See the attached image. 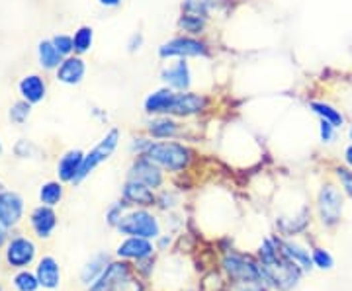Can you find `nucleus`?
<instances>
[{
	"instance_id": "1",
	"label": "nucleus",
	"mask_w": 352,
	"mask_h": 291,
	"mask_svg": "<svg viewBox=\"0 0 352 291\" xmlns=\"http://www.w3.org/2000/svg\"><path fill=\"white\" fill-rule=\"evenodd\" d=\"M145 156L155 165L161 166L164 172H173V174L184 172L192 163V151L184 143H176L173 139L153 141Z\"/></svg>"
},
{
	"instance_id": "2",
	"label": "nucleus",
	"mask_w": 352,
	"mask_h": 291,
	"mask_svg": "<svg viewBox=\"0 0 352 291\" xmlns=\"http://www.w3.org/2000/svg\"><path fill=\"white\" fill-rule=\"evenodd\" d=\"M159 57L164 61L173 59H200V57H210V43L206 39L194 38V36H176L168 41L161 43L159 47Z\"/></svg>"
},
{
	"instance_id": "3",
	"label": "nucleus",
	"mask_w": 352,
	"mask_h": 291,
	"mask_svg": "<svg viewBox=\"0 0 352 291\" xmlns=\"http://www.w3.org/2000/svg\"><path fill=\"white\" fill-rule=\"evenodd\" d=\"M116 229L127 237H143V239L161 237V223L151 211H147V207H139L129 213H124Z\"/></svg>"
},
{
	"instance_id": "4",
	"label": "nucleus",
	"mask_w": 352,
	"mask_h": 291,
	"mask_svg": "<svg viewBox=\"0 0 352 291\" xmlns=\"http://www.w3.org/2000/svg\"><path fill=\"white\" fill-rule=\"evenodd\" d=\"M120 129H116L112 127L100 141H98V145L92 149V151H88L85 154V161H82V166H80V170H78V174H76L75 182L73 184H78V182H82L88 174H92V170L96 168V166H100L102 163H106L110 156L113 154V151L118 149V145H120Z\"/></svg>"
},
{
	"instance_id": "5",
	"label": "nucleus",
	"mask_w": 352,
	"mask_h": 291,
	"mask_svg": "<svg viewBox=\"0 0 352 291\" xmlns=\"http://www.w3.org/2000/svg\"><path fill=\"white\" fill-rule=\"evenodd\" d=\"M317 207H319V216L321 221L331 227V225H337L342 216V207H344V198H342V191L335 186V184H325L319 196H317Z\"/></svg>"
},
{
	"instance_id": "6",
	"label": "nucleus",
	"mask_w": 352,
	"mask_h": 291,
	"mask_svg": "<svg viewBox=\"0 0 352 291\" xmlns=\"http://www.w3.org/2000/svg\"><path fill=\"white\" fill-rule=\"evenodd\" d=\"M210 104H212V100L206 94H200V92H192V90L176 92L175 102H173V108H170L168 115H173L176 119L194 117V115L204 114L210 108Z\"/></svg>"
},
{
	"instance_id": "7",
	"label": "nucleus",
	"mask_w": 352,
	"mask_h": 291,
	"mask_svg": "<svg viewBox=\"0 0 352 291\" xmlns=\"http://www.w3.org/2000/svg\"><path fill=\"white\" fill-rule=\"evenodd\" d=\"M161 82L175 92H186L192 89V67L188 59H173L170 65H164L161 69Z\"/></svg>"
},
{
	"instance_id": "8",
	"label": "nucleus",
	"mask_w": 352,
	"mask_h": 291,
	"mask_svg": "<svg viewBox=\"0 0 352 291\" xmlns=\"http://www.w3.org/2000/svg\"><path fill=\"white\" fill-rule=\"evenodd\" d=\"M164 170L159 165H155L153 161H149L145 154H139L138 159L133 161V165L129 166L127 176L129 180H138L141 184L149 186L153 190H159L164 182Z\"/></svg>"
},
{
	"instance_id": "9",
	"label": "nucleus",
	"mask_w": 352,
	"mask_h": 291,
	"mask_svg": "<svg viewBox=\"0 0 352 291\" xmlns=\"http://www.w3.org/2000/svg\"><path fill=\"white\" fill-rule=\"evenodd\" d=\"M223 266L229 272V276L239 279L243 283H254L263 278L261 266H256L249 258L241 256V254H227L223 260Z\"/></svg>"
},
{
	"instance_id": "10",
	"label": "nucleus",
	"mask_w": 352,
	"mask_h": 291,
	"mask_svg": "<svg viewBox=\"0 0 352 291\" xmlns=\"http://www.w3.org/2000/svg\"><path fill=\"white\" fill-rule=\"evenodd\" d=\"M85 75H87V63H85V59L80 55H69V57H65L61 65L57 67V71H55L57 80L67 84V86L80 84Z\"/></svg>"
},
{
	"instance_id": "11",
	"label": "nucleus",
	"mask_w": 352,
	"mask_h": 291,
	"mask_svg": "<svg viewBox=\"0 0 352 291\" xmlns=\"http://www.w3.org/2000/svg\"><path fill=\"white\" fill-rule=\"evenodd\" d=\"M145 131H147V135L151 139L168 141L180 135L182 126L178 124V119L173 117V115H153L151 119L147 121Z\"/></svg>"
},
{
	"instance_id": "12",
	"label": "nucleus",
	"mask_w": 352,
	"mask_h": 291,
	"mask_svg": "<svg viewBox=\"0 0 352 291\" xmlns=\"http://www.w3.org/2000/svg\"><path fill=\"white\" fill-rule=\"evenodd\" d=\"M176 92L168 86H161V89L153 90L145 96L143 100V110L147 115H168L173 102H175Z\"/></svg>"
},
{
	"instance_id": "13",
	"label": "nucleus",
	"mask_w": 352,
	"mask_h": 291,
	"mask_svg": "<svg viewBox=\"0 0 352 291\" xmlns=\"http://www.w3.org/2000/svg\"><path fill=\"white\" fill-rule=\"evenodd\" d=\"M24 213V200L16 191H0V225L12 227Z\"/></svg>"
},
{
	"instance_id": "14",
	"label": "nucleus",
	"mask_w": 352,
	"mask_h": 291,
	"mask_svg": "<svg viewBox=\"0 0 352 291\" xmlns=\"http://www.w3.org/2000/svg\"><path fill=\"white\" fill-rule=\"evenodd\" d=\"M36 256V246L34 242L28 241L24 237H16L8 242V251H6V260L14 268H24L32 264Z\"/></svg>"
},
{
	"instance_id": "15",
	"label": "nucleus",
	"mask_w": 352,
	"mask_h": 291,
	"mask_svg": "<svg viewBox=\"0 0 352 291\" xmlns=\"http://www.w3.org/2000/svg\"><path fill=\"white\" fill-rule=\"evenodd\" d=\"M126 278H129V264L126 262H112L102 272V276L94 283L90 291H113Z\"/></svg>"
},
{
	"instance_id": "16",
	"label": "nucleus",
	"mask_w": 352,
	"mask_h": 291,
	"mask_svg": "<svg viewBox=\"0 0 352 291\" xmlns=\"http://www.w3.org/2000/svg\"><path fill=\"white\" fill-rule=\"evenodd\" d=\"M122 198L127 205H138V207H151L157 202L153 188L141 184L138 180H127L122 190Z\"/></svg>"
},
{
	"instance_id": "17",
	"label": "nucleus",
	"mask_w": 352,
	"mask_h": 291,
	"mask_svg": "<svg viewBox=\"0 0 352 291\" xmlns=\"http://www.w3.org/2000/svg\"><path fill=\"white\" fill-rule=\"evenodd\" d=\"M155 251L151 239H143V237H129L118 246V256L127 258V260H145L149 258Z\"/></svg>"
},
{
	"instance_id": "18",
	"label": "nucleus",
	"mask_w": 352,
	"mask_h": 291,
	"mask_svg": "<svg viewBox=\"0 0 352 291\" xmlns=\"http://www.w3.org/2000/svg\"><path fill=\"white\" fill-rule=\"evenodd\" d=\"M18 90H20L22 100H25L28 104H39L45 98L47 86H45V80L39 75H28L20 80Z\"/></svg>"
},
{
	"instance_id": "19",
	"label": "nucleus",
	"mask_w": 352,
	"mask_h": 291,
	"mask_svg": "<svg viewBox=\"0 0 352 291\" xmlns=\"http://www.w3.org/2000/svg\"><path fill=\"white\" fill-rule=\"evenodd\" d=\"M57 225V216L51 209L50 205H39L38 209H34L32 213V227L36 231L39 239H47L53 229Z\"/></svg>"
},
{
	"instance_id": "20",
	"label": "nucleus",
	"mask_w": 352,
	"mask_h": 291,
	"mask_svg": "<svg viewBox=\"0 0 352 291\" xmlns=\"http://www.w3.org/2000/svg\"><path fill=\"white\" fill-rule=\"evenodd\" d=\"M82 161H85V152L80 149H73V151L65 152L57 165V172H59V178L63 182H75L76 174L82 166Z\"/></svg>"
},
{
	"instance_id": "21",
	"label": "nucleus",
	"mask_w": 352,
	"mask_h": 291,
	"mask_svg": "<svg viewBox=\"0 0 352 291\" xmlns=\"http://www.w3.org/2000/svg\"><path fill=\"white\" fill-rule=\"evenodd\" d=\"M38 281L39 286L47 288V290H55L59 288V281H61V270L55 258L51 256H43L38 264Z\"/></svg>"
},
{
	"instance_id": "22",
	"label": "nucleus",
	"mask_w": 352,
	"mask_h": 291,
	"mask_svg": "<svg viewBox=\"0 0 352 291\" xmlns=\"http://www.w3.org/2000/svg\"><path fill=\"white\" fill-rule=\"evenodd\" d=\"M307 106H309V110H311L319 119H325V121H329L331 126H335L337 129L344 127V124H346L344 114L340 112L337 106H333V104H329V102L311 100Z\"/></svg>"
},
{
	"instance_id": "23",
	"label": "nucleus",
	"mask_w": 352,
	"mask_h": 291,
	"mask_svg": "<svg viewBox=\"0 0 352 291\" xmlns=\"http://www.w3.org/2000/svg\"><path fill=\"white\" fill-rule=\"evenodd\" d=\"M208 22L210 18H204V16H198V14H190V12H182L178 16V30L184 34V36H194V38H200L206 34L208 30Z\"/></svg>"
},
{
	"instance_id": "24",
	"label": "nucleus",
	"mask_w": 352,
	"mask_h": 291,
	"mask_svg": "<svg viewBox=\"0 0 352 291\" xmlns=\"http://www.w3.org/2000/svg\"><path fill=\"white\" fill-rule=\"evenodd\" d=\"M280 248H282L280 253L284 254L288 260H292L298 268H302L305 272H309L314 268L311 254H309V251H305L303 246H300V244H296V242H282Z\"/></svg>"
},
{
	"instance_id": "25",
	"label": "nucleus",
	"mask_w": 352,
	"mask_h": 291,
	"mask_svg": "<svg viewBox=\"0 0 352 291\" xmlns=\"http://www.w3.org/2000/svg\"><path fill=\"white\" fill-rule=\"evenodd\" d=\"M38 59L39 65L45 69V71H57V67L61 65L65 57L57 51L55 47V43L51 41V39H43V41H39L38 45Z\"/></svg>"
},
{
	"instance_id": "26",
	"label": "nucleus",
	"mask_w": 352,
	"mask_h": 291,
	"mask_svg": "<svg viewBox=\"0 0 352 291\" xmlns=\"http://www.w3.org/2000/svg\"><path fill=\"white\" fill-rule=\"evenodd\" d=\"M76 55H85L94 45V30L90 25H80L73 36Z\"/></svg>"
},
{
	"instance_id": "27",
	"label": "nucleus",
	"mask_w": 352,
	"mask_h": 291,
	"mask_svg": "<svg viewBox=\"0 0 352 291\" xmlns=\"http://www.w3.org/2000/svg\"><path fill=\"white\" fill-rule=\"evenodd\" d=\"M39 200L43 205H57V203L63 200V186L59 182H45L41 188H39Z\"/></svg>"
},
{
	"instance_id": "28",
	"label": "nucleus",
	"mask_w": 352,
	"mask_h": 291,
	"mask_svg": "<svg viewBox=\"0 0 352 291\" xmlns=\"http://www.w3.org/2000/svg\"><path fill=\"white\" fill-rule=\"evenodd\" d=\"M108 268V256H104V254H100V256H96L92 262H88L87 266H85V270H82V281L85 283H94L96 279L100 278L102 272Z\"/></svg>"
},
{
	"instance_id": "29",
	"label": "nucleus",
	"mask_w": 352,
	"mask_h": 291,
	"mask_svg": "<svg viewBox=\"0 0 352 291\" xmlns=\"http://www.w3.org/2000/svg\"><path fill=\"white\" fill-rule=\"evenodd\" d=\"M215 0H184L182 2V12L198 14L204 18H210Z\"/></svg>"
},
{
	"instance_id": "30",
	"label": "nucleus",
	"mask_w": 352,
	"mask_h": 291,
	"mask_svg": "<svg viewBox=\"0 0 352 291\" xmlns=\"http://www.w3.org/2000/svg\"><path fill=\"white\" fill-rule=\"evenodd\" d=\"M14 286L18 288V291H36L39 286L38 276H34V274H30V272H20V274L14 278Z\"/></svg>"
},
{
	"instance_id": "31",
	"label": "nucleus",
	"mask_w": 352,
	"mask_h": 291,
	"mask_svg": "<svg viewBox=\"0 0 352 291\" xmlns=\"http://www.w3.org/2000/svg\"><path fill=\"white\" fill-rule=\"evenodd\" d=\"M30 112H32V104H28L25 100L16 102L10 108V119L14 124H24L25 119L30 117Z\"/></svg>"
},
{
	"instance_id": "32",
	"label": "nucleus",
	"mask_w": 352,
	"mask_h": 291,
	"mask_svg": "<svg viewBox=\"0 0 352 291\" xmlns=\"http://www.w3.org/2000/svg\"><path fill=\"white\" fill-rule=\"evenodd\" d=\"M51 41L55 43V47H57V51H59L63 57H69V55L75 53V41H73V36L59 34V36H55Z\"/></svg>"
},
{
	"instance_id": "33",
	"label": "nucleus",
	"mask_w": 352,
	"mask_h": 291,
	"mask_svg": "<svg viewBox=\"0 0 352 291\" xmlns=\"http://www.w3.org/2000/svg\"><path fill=\"white\" fill-rule=\"evenodd\" d=\"M311 258H314V266L321 268V270H331L333 264H335L333 262V256L327 251H323V248H315Z\"/></svg>"
},
{
	"instance_id": "34",
	"label": "nucleus",
	"mask_w": 352,
	"mask_h": 291,
	"mask_svg": "<svg viewBox=\"0 0 352 291\" xmlns=\"http://www.w3.org/2000/svg\"><path fill=\"white\" fill-rule=\"evenodd\" d=\"M319 139L325 145H331L333 141L337 139V127L331 126L325 119H319Z\"/></svg>"
},
{
	"instance_id": "35",
	"label": "nucleus",
	"mask_w": 352,
	"mask_h": 291,
	"mask_svg": "<svg viewBox=\"0 0 352 291\" xmlns=\"http://www.w3.org/2000/svg\"><path fill=\"white\" fill-rule=\"evenodd\" d=\"M126 202H116L108 209V213H106V221H108V225H112V227H116L118 223H120V219L124 217V213H126Z\"/></svg>"
},
{
	"instance_id": "36",
	"label": "nucleus",
	"mask_w": 352,
	"mask_h": 291,
	"mask_svg": "<svg viewBox=\"0 0 352 291\" xmlns=\"http://www.w3.org/2000/svg\"><path fill=\"white\" fill-rule=\"evenodd\" d=\"M337 178L342 186V191L352 200V168H349V166L337 168Z\"/></svg>"
},
{
	"instance_id": "37",
	"label": "nucleus",
	"mask_w": 352,
	"mask_h": 291,
	"mask_svg": "<svg viewBox=\"0 0 352 291\" xmlns=\"http://www.w3.org/2000/svg\"><path fill=\"white\" fill-rule=\"evenodd\" d=\"M143 41H145L143 34H141V32H135V34L129 38V41H127V51H129V53H135V51H139L141 47H143Z\"/></svg>"
},
{
	"instance_id": "38",
	"label": "nucleus",
	"mask_w": 352,
	"mask_h": 291,
	"mask_svg": "<svg viewBox=\"0 0 352 291\" xmlns=\"http://www.w3.org/2000/svg\"><path fill=\"white\" fill-rule=\"evenodd\" d=\"M98 4L102 8H118L124 4V0H98Z\"/></svg>"
},
{
	"instance_id": "39",
	"label": "nucleus",
	"mask_w": 352,
	"mask_h": 291,
	"mask_svg": "<svg viewBox=\"0 0 352 291\" xmlns=\"http://www.w3.org/2000/svg\"><path fill=\"white\" fill-rule=\"evenodd\" d=\"M344 163H346L349 168H352V143L344 149Z\"/></svg>"
},
{
	"instance_id": "40",
	"label": "nucleus",
	"mask_w": 352,
	"mask_h": 291,
	"mask_svg": "<svg viewBox=\"0 0 352 291\" xmlns=\"http://www.w3.org/2000/svg\"><path fill=\"white\" fill-rule=\"evenodd\" d=\"M2 242H4V227L0 225V246H2Z\"/></svg>"
},
{
	"instance_id": "41",
	"label": "nucleus",
	"mask_w": 352,
	"mask_h": 291,
	"mask_svg": "<svg viewBox=\"0 0 352 291\" xmlns=\"http://www.w3.org/2000/svg\"><path fill=\"white\" fill-rule=\"evenodd\" d=\"M349 139H351V143H352V124L349 126Z\"/></svg>"
},
{
	"instance_id": "42",
	"label": "nucleus",
	"mask_w": 352,
	"mask_h": 291,
	"mask_svg": "<svg viewBox=\"0 0 352 291\" xmlns=\"http://www.w3.org/2000/svg\"><path fill=\"white\" fill-rule=\"evenodd\" d=\"M0 154H2V143H0Z\"/></svg>"
},
{
	"instance_id": "43",
	"label": "nucleus",
	"mask_w": 352,
	"mask_h": 291,
	"mask_svg": "<svg viewBox=\"0 0 352 291\" xmlns=\"http://www.w3.org/2000/svg\"><path fill=\"white\" fill-rule=\"evenodd\" d=\"M0 291H2V290H0Z\"/></svg>"
}]
</instances>
